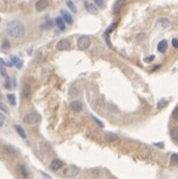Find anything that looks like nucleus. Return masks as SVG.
<instances>
[{
    "mask_svg": "<svg viewBox=\"0 0 178 179\" xmlns=\"http://www.w3.org/2000/svg\"><path fill=\"white\" fill-rule=\"evenodd\" d=\"M5 32L12 38H22L25 36V25L19 20L10 21L5 26Z\"/></svg>",
    "mask_w": 178,
    "mask_h": 179,
    "instance_id": "1",
    "label": "nucleus"
},
{
    "mask_svg": "<svg viewBox=\"0 0 178 179\" xmlns=\"http://www.w3.org/2000/svg\"><path fill=\"white\" fill-rule=\"evenodd\" d=\"M40 120H41V116L38 113H34V112L28 113L23 117V122L26 124H28V125H34L37 123H40Z\"/></svg>",
    "mask_w": 178,
    "mask_h": 179,
    "instance_id": "2",
    "label": "nucleus"
},
{
    "mask_svg": "<svg viewBox=\"0 0 178 179\" xmlns=\"http://www.w3.org/2000/svg\"><path fill=\"white\" fill-rule=\"evenodd\" d=\"M90 45H91V41L87 36H81L78 40V48L80 50H86Z\"/></svg>",
    "mask_w": 178,
    "mask_h": 179,
    "instance_id": "3",
    "label": "nucleus"
},
{
    "mask_svg": "<svg viewBox=\"0 0 178 179\" xmlns=\"http://www.w3.org/2000/svg\"><path fill=\"white\" fill-rule=\"evenodd\" d=\"M79 173H80V168L76 167V166H69L64 171V175L67 178H75Z\"/></svg>",
    "mask_w": 178,
    "mask_h": 179,
    "instance_id": "4",
    "label": "nucleus"
},
{
    "mask_svg": "<svg viewBox=\"0 0 178 179\" xmlns=\"http://www.w3.org/2000/svg\"><path fill=\"white\" fill-rule=\"evenodd\" d=\"M71 48V43L69 40H60L57 43V49L58 50H68Z\"/></svg>",
    "mask_w": 178,
    "mask_h": 179,
    "instance_id": "5",
    "label": "nucleus"
},
{
    "mask_svg": "<svg viewBox=\"0 0 178 179\" xmlns=\"http://www.w3.org/2000/svg\"><path fill=\"white\" fill-rule=\"evenodd\" d=\"M63 166H64V162H63L61 160H58V158H55V160H53L52 162H50V166H49V168L52 169L53 172H57V171H59Z\"/></svg>",
    "mask_w": 178,
    "mask_h": 179,
    "instance_id": "6",
    "label": "nucleus"
},
{
    "mask_svg": "<svg viewBox=\"0 0 178 179\" xmlns=\"http://www.w3.org/2000/svg\"><path fill=\"white\" fill-rule=\"evenodd\" d=\"M60 15H61V19L64 20V22H67L68 25H73V22H74L73 16L69 14L68 11H65V10H60Z\"/></svg>",
    "mask_w": 178,
    "mask_h": 179,
    "instance_id": "7",
    "label": "nucleus"
},
{
    "mask_svg": "<svg viewBox=\"0 0 178 179\" xmlns=\"http://www.w3.org/2000/svg\"><path fill=\"white\" fill-rule=\"evenodd\" d=\"M70 109L75 113H79V112L82 110V103L80 101H73L70 103Z\"/></svg>",
    "mask_w": 178,
    "mask_h": 179,
    "instance_id": "8",
    "label": "nucleus"
},
{
    "mask_svg": "<svg viewBox=\"0 0 178 179\" xmlns=\"http://www.w3.org/2000/svg\"><path fill=\"white\" fill-rule=\"evenodd\" d=\"M49 5V0H38L36 3V10L37 11H43L48 7Z\"/></svg>",
    "mask_w": 178,
    "mask_h": 179,
    "instance_id": "9",
    "label": "nucleus"
},
{
    "mask_svg": "<svg viewBox=\"0 0 178 179\" xmlns=\"http://www.w3.org/2000/svg\"><path fill=\"white\" fill-rule=\"evenodd\" d=\"M85 7H86V10L90 12V14H93V15H96L97 12H98V10H97V6L95 5V4H92V3H88L87 0L85 1Z\"/></svg>",
    "mask_w": 178,
    "mask_h": 179,
    "instance_id": "10",
    "label": "nucleus"
},
{
    "mask_svg": "<svg viewBox=\"0 0 178 179\" xmlns=\"http://www.w3.org/2000/svg\"><path fill=\"white\" fill-rule=\"evenodd\" d=\"M125 4V0H116V3H114V7H113V12L114 14H118L120 11V9L124 6Z\"/></svg>",
    "mask_w": 178,
    "mask_h": 179,
    "instance_id": "11",
    "label": "nucleus"
},
{
    "mask_svg": "<svg viewBox=\"0 0 178 179\" xmlns=\"http://www.w3.org/2000/svg\"><path fill=\"white\" fill-rule=\"evenodd\" d=\"M105 141H107V142H116V141H118V135L113 134V133H107L105 135Z\"/></svg>",
    "mask_w": 178,
    "mask_h": 179,
    "instance_id": "12",
    "label": "nucleus"
},
{
    "mask_svg": "<svg viewBox=\"0 0 178 179\" xmlns=\"http://www.w3.org/2000/svg\"><path fill=\"white\" fill-rule=\"evenodd\" d=\"M10 60H11V64L12 65H15L17 69H21L23 66V63L21 59H19L17 57H10Z\"/></svg>",
    "mask_w": 178,
    "mask_h": 179,
    "instance_id": "13",
    "label": "nucleus"
},
{
    "mask_svg": "<svg viewBox=\"0 0 178 179\" xmlns=\"http://www.w3.org/2000/svg\"><path fill=\"white\" fill-rule=\"evenodd\" d=\"M55 25H57V27L60 31H65V22H64V20H63L60 16L55 19Z\"/></svg>",
    "mask_w": 178,
    "mask_h": 179,
    "instance_id": "14",
    "label": "nucleus"
},
{
    "mask_svg": "<svg viewBox=\"0 0 178 179\" xmlns=\"http://www.w3.org/2000/svg\"><path fill=\"white\" fill-rule=\"evenodd\" d=\"M157 50L160 53H165L167 50V41L166 40H162L160 43H159V45H157Z\"/></svg>",
    "mask_w": 178,
    "mask_h": 179,
    "instance_id": "15",
    "label": "nucleus"
},
{
    "mask_svg": "<svg viewBox=\"0 0 178 179\" xmlns=\"http://www.w3.org/2000/svg\"><path fill=\"white\" fill-rule=\"evenodd\" d=\"M22 97L23 98H30L31 97V88L28 87V85H25L23 86V90H22Z\"/></svg>",
    "mask_w": 178,
    "mask_h": 179,
    "instance_id": "16",
    "label": "nucleus"
},
{
    "mask_svg": "<svg viewBox=\"0 0 178 179\" xmlns=\"http://www.w3.org/2000/svg\"><path fill=\"white\" fill-rule=\"evenodd\" d=\"M15 130L17 131V134H19L22 139H26V137H27L26 133H25V130H23V128H21L20 125H15Z\"/></svg>",
    "mask_w": 178,
    "mask_h": 179,
    "instance_id": "17",
    "label": "nucleus"
},
{
    "mask_svg": "<svg viewBox=\"0 0 178 179\" xmlns=\"http://www.w3.org/2000/svg\"><path fill=\"white\" fill-rule=\"evenodd\" d=\"M159 25H160L162 28H166V27L170 26V21L166 20V19H160V20H159Z\"/></svg>",
    "mask_w": 178,
    "mask_h": 179,
    "instance_id": "18",
    "label": "nucleus"
},
{
    "mask_svg": "<svg viewBox=\"0 0 178 179\" xmlns=\"http://www.w3.org/2000/svg\"><path fill=\"white\" fill-rule=\"evenodd\" d=\"M93 4L99 7V9H105L106 7V3H105V0H93Z\"/></svg>",
    "mask_w": 178,
    "mask_h": 179,
    "instance_id": "19",
    "label": "nucleus"
},
{
    "mask_svg": "<svg viewBox=\"0 0 178 179\" xmlns=\"http://www.w3.org/2000/svg\"><path fill=\"white\" fill-rule=\"evenodd\" d=\"M7 99H9V102L11 103V106H16V97H15L14 93H9L7 95Z\"/></svg>",
    "mask_w": 178,
    "mask_h": 179,
    "instance_id": "20",
    "label": "nucleus"
},
{
    "mask_svg": "<svg viewBox=\"0 0 178 179\" xmlns=\"http://www.w3.org/2000/svg\"><path fill=\"white\" fill-rule=\"evenodd\" d=\"M170 161H171V164L178 166V153H173V155L171 156V158H170Z\"/></svg>",
    "mask_w": 178,
    "mask_h": 179,
    "instance_id": "21",
    "label": "nucleus"
},
{
    "mask_svg": "<svg viewBox=\"0 0 178 179\" xmlns=\"http://www.w3.org/2000/svg\"><path fill=\"white\" fill-rule=\"evenodd\" d=\"M171 137L176 141H178V128H173L171 130Z\"/></svg>",
    "mask_w": 178,
    "mask_h": 179,
    "instance_id": "22",
    "label": "nucleus"
},
{
    "mask_svg": "<svg viewBox=\"0 0 178 179\" xmlns=\"http://www.w3.org/2000/svg\"><path fill=\"white\" fill-rule=\"evenodd\" d=\"M19 169H20V173L22 174V177H23V178H27V177H28V173H27L26 168H25L23 166H19Z\"/></svg>",
    "mask_w": 178,
    "mask_h": 179,
    "instance_id": "23",
    "label": "nucleus"
},
{
    "mask_svg": "<svg viewBox=\"0 0 178 179\" xmlns=\"http://www.w3.org/2000/svg\"><path fill=\"white\" fill-rule=\"evenodd\" d=\"M166 104H167V101H166V99H161L159 103H157V108H159V109H162Z\"/></svg>",
    "mask_w": 178,
    "mask_h": 179,
    "instance_id": "24",
    "label": "nucleus"
},
{
    "mask_svg": "<svg viewBox=\"0 0 178 179\" xmlns=\"http://www.w3.org/2000/svg\"><path fill=\"white\" fill-rule=\"evenodd\" d=\"M67 5L70 7V10H71L73 12H78V10H76V7H75V5H74V3L71 1V0H69V1L67 3Z\"/></svg>",
    "mask_w": 178,
    "mask_h": 179,
    "instance_id": "25",
    "label": "nucleus"
},
{
    "mask_svg": "<svg viewBox=\"0 0 178 179\" xmlns=\"http://www.w3.org/2000/svg\"><path fill=\"white\" fill-rule=\"evenodd\" d=\"M92 119L95 120V123H96V124H97V125H98L99 128H103V126H105V125H103V123L101 122V120H98V119H97L96 117H92Z\"/></svg>",
    "mask_w": 178,
    "mask_h": 179,
    "instance_id": "26",
    "label": "nucleus"
},
{
    "mask_svg": "<svg viewBox=\"0 0 178 179\" xmlns=\"http://www.w3.org/2000/svg\"><path fill=\"white\" fill-rule=\"evenodd\" d=\"M173 118H174V119L178 122V106H177V107L173 109Z\"/></svg>",
    "mask_w": 178,
    "mask_h": 179,
    "instance_id": "27",
    "label": "nucleus"
},
{
    "mask_svg": "<svg viewBox=\"0 0 178 179\" xmlns=\"http://www.w3.org/2000/svg\"><path fill=\"white\" fill-rule=\"evenodd\" d=\"M0 109H1L4 113H9V109L4 106V103H3V102H0Z\"/></svg>",
    "mask_w": 178,
    "mask_h": 179,
    "instance_id": "28",
    "label": "nucleus"
},
{
    "mask_svg": "<svg viewBox=\"0 0 178 179\" xmlns=\"http://www.w3.org/2000/svg\"><path fill=\"white\" fill-rule=\"evenodd\" d=\"M5 150H9L7 152H10V153H12V155H15V148H12V147H10V146H5Z\"/></svg>",
    "mask_w": 178,
    "mask_h": 179,
    "instance_id": "29",
    "label": "nucleus"
},
{
    "mask_svg": "<svg viewBox=\"0 0 178 179\" xmlns=\"http://www.w3.org/2000/svg\"><path fill=\"white\" fill-rule=\"evenodd\" d=\"M154 59H155V57H154V55H150L149 58H145V59H144V61H145V63H151Z\"/></svg>",
    "mask_w": 178,
    "mask_h": 179,
    "instance_id": "30",
    "label": "nucleus"
},
{
    "mask_svg": "<svg viewBox=\"0 0 178 179\" xmlns=\"http://www.w3.org/2000/svg\"><path fill=\"white\" fill-rule=\"evenodd\" d=\"M172 45H173L176 49H178V40H176V38H173V40H172Z\"/></svg>",
    "mask_w": 178,
    "mask_h": 179,
    "instance_id": "31",
    "label": "nucleus"
},
{
    "mask_svg": "<svg viewBox=\"0 0 178 179\" xmlns=\"http://www.w3.org/2000/svg\"><path fill=\"white\" fill-rule=\"evenodd\" d=\"M5 65H7V64L5 63V60H4V59H1V58H0V68H4Z\"/></svg>",
    "mask_w": 178,
    "mask_h": 179,
    "instance_id": "32",
    "label": "nucleus"
},
{
    "mask_svg": "<svg viewBox=\"0 0 178 179\" xmlns=\"http://www.w3.org/2000/svg\"><path fill=\"white\" fill-rule=\"evenodd\" d=\"M91 173H92L93 175H101V172H99L98 169H92V171H91Z\"/></svg>",
    "mask_w": 178,
    "mask_h": 179,
    "instance_id": "33",
    "label": "nucleus"
},
{
    "mask_svg": "<svg viewBox=\"0 0 178 179\" xmlns=\"http://www.w3.org/2000/svg\"><path fill=\"white\" fill-rule=\"evenodd\" d=\"M9 45H10V44H9V42H7V41H4V44H3V48H4L5 50H6V49H9Z\"/></svg>",
    "mask_w": 178,
    "mask_h": 179,
    "instance_id": "34",
    "label": "nucleus"
},
{
    "mask_svg": "<svg viewBox=\"0 0 178 179\" xmlns=\"http://www.w3.org/2000/svg\"><path fill=\"white\" fill-rule=\"evenodd\" d=\"M155 146H157V147H163V144H162V142H160V144H155Z\"/></svg>",
    "mask_w": 178,
    "mask_h": 179,
    "instance_id": "35",
    "label": "nucleus"
},
{
    "mask_svg": "<svg viewBox=\"0 0 178 179\" xmlns=\"http://www.w3.org/2000/svg\"><path fill=\"white\" fill-rule=\"evenodd\" d=\"M0 119H1V120H3V119H4V117H3V116H1V114H0Z\"/></svg>",
    "mask_w": 178,
    "mask_h": 179,
    "instance_id": "36",
    "label": "nucleus"
},
{
    "mask_svg": "<svg viewBox=\"0 0 178 179\" xmlns=\"http://www.w3.org/2000/svg\"><path fill=\"white\" fill-rule=\"evenodd\" d=\"M3 125V122H0V126H1Z\"/></svg>",
    "mask_w": 178,
    "mask_h": 179,
    "instance_id": "37",
    "label": "nucleus"
},
{
    "mask_svg": "<svg viewBox=\"0 0 178 179\" xmlns=\"http://www.w3.org/2000/svg\"><path fill=\"white\" fill-rule=\"evenodd\" d=\"M44 179H46V178H44Z\"/></svg>",
    "mask_w": 178,
    "mask_h": 179,
    "instance_id": "38",
    "label": "nucleus"
}]
</instances>
